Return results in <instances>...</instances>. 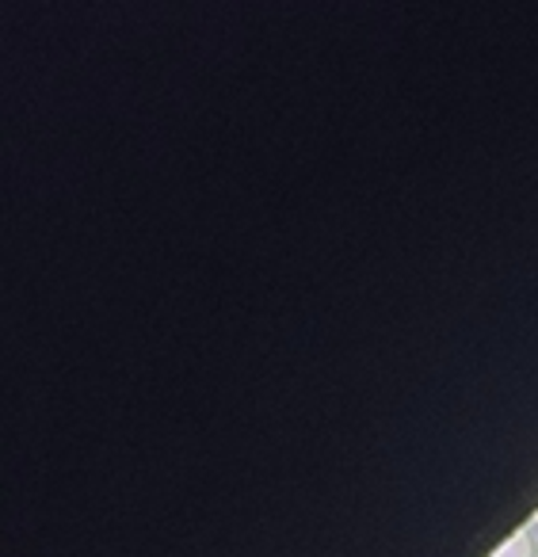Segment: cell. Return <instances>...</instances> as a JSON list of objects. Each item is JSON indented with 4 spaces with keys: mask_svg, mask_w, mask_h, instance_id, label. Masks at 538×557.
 Returning <instances> with one entry per match:
<instances>
[{
    "mask_svg": "<svg viewBox=\"0 0 538 557\" xmlns=\"http://www.w3.org/2000/svg\"><path fill=\"white\" fill-rule=\"evenodd\" d=\"M530 531H535V534H538V516H535V519H530Z\"/></svg>",
    "mask_w": 538,
    "mask_h": 557,
    "instance_id": "obj_2",
    "label": "cell"
},
{
    "mask_svg": "<svg viewBox=\"0 0 538 557\" xmlns=\"http://www.w3.org/2000/svg\"><path fill=\"white\" fill-rule=\"evenodd\" d=\"M492 557H538V534L530 531V527H523V531H515Z\"/></svg>",
    "mask_w": 538,
    "mask_h": 557,
    "instance_id": "obj_1",
    "label": "cell"
}]
</instances>
